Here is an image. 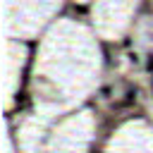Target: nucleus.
<instances>
[{
	"label": "nucleus",
	"mask_w": 153,
	"mask_h": 153,
	"mask_svg": "<svg viewBox=\"0 0 153 153\" xmlns=\"http://www.w3.org/2000/svg\"><path fill=\"white\" fill-rule=\"evenodd\" d=\"M100 96H103V98H110V86H105V88H100Z\"/></svg>",
	"instance_id": "nucleus-1"
}]
</instances>
